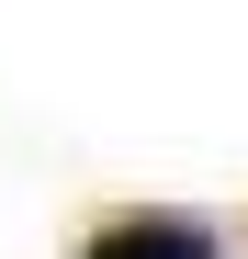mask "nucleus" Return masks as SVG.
<instances>
[{"label": "nucleus", "instance_id": "f257e3e1", "mask_svg": "<svg viewBox=\"0 0 248 259\" xmlns=\"http://www.w3.org/2000/svg\"><path fill=\"white\" fill-rule=\"evenodd\" d=\"M79 259H215V226H203V214H113V226L79 248Z\"/></svg>", "mask_w": 248, "mask_h": 259}]
</instances>
